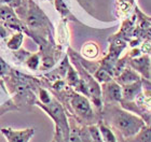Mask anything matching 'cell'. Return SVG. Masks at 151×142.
<instances>
[{
  "label": "cell",
  "instance_id": "6da1fadb",
  "mask_svg": "<svg viewBox=\"0 0 151 142\" xmlns=\"http://www.w3.org/2000/svg\"><path fill=\"white\" fill-rule=\"evenodd\" d=\"M109 123L124 138L135 137L146 126L145 121L133 112L112 107L109 110Z\"/></svg>",
  "mask_w": 151,
  "mask_h": 142
},
{
  "label": "cell",
  "instance_id": "7a4b0ae2",
  "mask_svg": "<svg viewBox=\"0 0 151 142\" xmlns=\"http://www.w3.org/2000/svg\"><path fill=\"white\" fill-rule=\"evenodd\" d=\"M70 103H71L73 111L81 118L88 121L93 117V111H92L91 103L88 100V98L84 97L83 95L75 94L73 96H71Z\"/></svg>",
  "mask_w": 151,
  "mask_h": 142
},
{
  "label": "cell",
  "instance_id": "3957f363",
  "mask_svg": "<svg viewBox=\"0 0 151 142\" xmlns=\"http://www.w3.org/2000/svg\"><path fill=\"white\" fill-rule=\"evenodd\" d=\"M1 133L6 138V142H29L35 135V129L27 128L16 130L12 128H2Z\"/></svg>",
  "mask_w": 151,
  "mask_h": 142
},
{
  "label": "cell",
  "instance_id": "277c9868",
  "mask_svg": "<svg viewBox=\"0 0 151 142\" xmlns=\"http://www.w3.org/2000/svg\"><path fill=\"white\" fill-rule=\"evenodd\" d=\"M104 99L107 102H119L122 101V86L116 81H109L104 84L103 87Z\"/></svg>",
  "mask_w": 151,
  "mask_h": 142
},
{
  "label": "cell",
  "instance_id": "5b68a950",
  "mask_svg": "<svg viewBox=\"0 0 151 142\" xmlns=\"http://www.w3.org/2000/svg\"><path fill=\"white\" fill-rule=\"evenodd\" d=\"M150 58L147 55H140L138 57H134L129 60V66L135 70L140 76L145 79L150 78Z\"/></svg>",
  "mask_w": 151,
  "mask_h": 142
},
{
  "label": "cell",
  "instance_id": "8992f818",
  "mask_svg": "<svg viewBox=\"0 0 151 142\" xmlns=\"http://www.w3.org/2000/svg\"><path fill=\"white\" fill-rule=\"evenodd\" d=\"M142 92V81H137L132 84L122 85V100L125 101H134Z\"/></svg>",
  "mask_w": 151,
  "mask_h": 142
},
{
  "label": "cell",
  "instance_id": "52a82bcc",
  "mask_svg": "<svg viewBox=\"0 0 151 142\" xmlns=\"http://www.w3.org/2000/svg\"><path fill=\"white\" fill-rule=\"evenodd\" d=\"M140 79H142V76L131 67L124 68L122 72L116 76V82L121 86L126 85V84H132L134 82L140 81Z\"/></svg>",
  "mask_w": 151,
  "mask_h": 142
},
{
  "label": "cell",
  "instance_id": "ba28073f",
  "mask_svg": "<svg viewBox=\"0 0 151 142\" xmlns=\"http://www.w3.org/2000/svg\"><path fill=\"white\" fill-rule=\"evenodd\" d=\"M81 53L85 58L94 59L95 57H97L98 53H99V49H98L97 44L94 42H86L82 46Z\"/></svg>",
  "mask_w": 151,
  "mask_h": 142
},
{
  "label": "cell",
  "instance_id": "9c48e42d",
  "mask_svg": "<svg viewBox=\"0 0 151 142\" xmlns=\"http://www.w3.org/2000/svg\"><path fill=\"white\" fill-rule=\"evenodd\" d=\"M98 128H99L101 138H103V141L104 142H118L116 136L114 135L113 130L108 125L101 122V123L98 124Z\"/></svg>",
  "mask_w": 151,
  "mask_h": 142
},
{
  "label": "cell",
  "instance_id": "30bf717a",
  "mask_svg": "<svg viewBox=\"0 0 151 142\" xmlns=\"http://www.w3.org/2000/svg\"><path fill=\"white\" fill-rule=\"evenodd\" d=\"M135 137L137 142H151V127L146 125Z\"/></svg>",
  "mask_w": 151,
  "mask_h": 142
},
{
  "label": "cell",
  "instance_id": "8fae6325",
  "mask_svg": "<svg viewBox=\"0 0 151 142\" xmlns=\"http://www.w3.org/2000/svg\"><path fill=\"white\" fill-rule=\"evenodd\" d=\"M95 78H96L97 81L103 82V83L109 82V81L112 80V76H111L110 71L107 69H105V68L98 70L97 72H96V74H95Z\"/></svg>",
  "mask_w": 151,
  "mask_h": 142
},
{
  "label": "cell",
  "instance_id": "7c38bea8",
  "mask_svg": "<svg viewBox=\"0 0 151 142\" xmlns=\"http://www.w3.org/2000/svg\"><path fill=\"white\" fill-rule=\"evenodd\" d=\"M27 22H28V25L30 27L35 28V27H39L42 24V19H41V16L37 12H32L28 15Z\"/></svg>",
  "mask_w": 151,
  "mask_h": 142
},
{
  "label": "cell",
  "instance_id": "4fadbf2b",
  "mask_svg": "<svg viewBox=\"0 0 151 142\" xmlns=\"http://www.w3.org/2000/svg\"><path fill=\"white\" fill-rule=\"evenodd\" d=\"M22 40H23V36L21 34L13 36V38L8 42V46L10 49H12V50H17L19 47V45H21V43H22Z\"/></svg>",
  "mask_w": 151,
  "mask_h": 142
},
{
  "label": "cell",
  "instance_id": "5bb4252c",
  "mask_svg": "<svg viewBox=\"0 0 151 142\" xmlns=\"http://www.w3.org/2000/svg\"><path fill=\"white\" fill-rule=\"evenodd\" d=\"M38 64H39V57L37 55L32 56L28 59V61H27V65H28V67L30 69H36L38 67Z\"/></svg>",
  "mask_w": 151,
  "mask_h": 142
},
{
  "label": "cell",
  "instance_id": "9a60e30c",
  "mask_svg": "<svg viewBox=\"0 0 151 142\" xmlns=\"http://www.w3.org/2000/svg\"><path fill=\"white\" fill-rule=\"evenodd\" d=\"M56 8H57V10L63 14V15L68 13V10H67L66 6L64 4V2L62 1V0H56Z\"/></svg>",
  "mask_w": 151,
  "mask_h": 142
},
{
  "label": "cell",
  "instance_id": "2e32d148",
  "mask_svg": "<svg viewBox=\"0 0 151 142\" xmlns=\"http://www.w3.org/2000/svg\"><path fill=\"white\" fill-rule=\"evenodd\" d=\"M6 65L3 63L2 59H0V74H2L3 72H6Z\"/></svg>",
  "mask_w": 151,
  "mask_h": 142
},
{
  "label": "cell",
  "instance_id": "e0dca14e",
  "mask_svg": "<svg viewBox=\"0 0 151 142\" xmlns=\"http://www.w3.org/2000/svg\"><path fill=\"white\" fill-rule=\"evenodd\" d=\"M52 142H56V141H55V140H54V141H52Z\"/></svg>",
  "mask_w": 151,
  "mask_h": 142
}]
</instances>
